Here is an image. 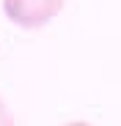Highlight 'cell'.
<instances>
[{"label": "cell", "mask_w": 121, "mask_h": 126, "mask_svg": "<svg viewBox=\"0 0 121 126\" xmlns=\"http://www.w3.org/2000/svg\"><path fill=\"white\" fill-rule=\"evenodd\" d=\"M66 0H3V11L14 25L39 30L63 11Z\"/></svg>", "instance_id": "cell-1"}, {"label": "cell", "mask_w": 121, "mask_h": 126, "mask_svg": "<svg viewBox=\"0 0 121 126\" xmlns=\"http://www.w3.org/2000/svg\"><path fill=\"white\" fill-rule=\"evenodd\" d=\"M0 126H17V123H14V115H11V110L6 107L3 99H0Z\"/></svg>", "instance_id": "cell-2"}, {"label": "cell", "mask_w": 121, "mask_h": 126, "mask_svg": "<svg viewBox=\"0 0 121 126\" xmlns=\"http://www.w3.org/2000/svg\"><path fill=\"white\" fill-rule=\"evenodd\" d=\"M66 126H94V123H88V121H69Z\"/></svg>", "instance_id": "cell-3"}]
</instances>
